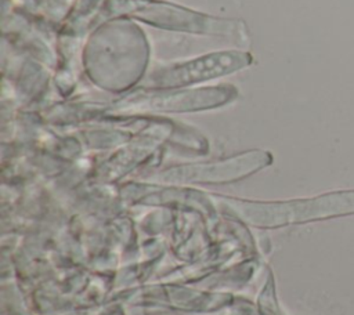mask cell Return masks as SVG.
Returning a JSON list of instances; mask_svg holds the SVG:
<instances>
[{
  "label": "cell",
  "instance_id": "cell-1",
  "mask_svg": "<svg viewBox=\"0 0 354 315\" xmlns=\"http://www.w3.org/2000/svg\"><path fill=\"white\" fill-rule=\"evenodd\" d=\"M245 64H248V59L242 54L217 52L187 64L160 69L152 75L151 80L159 86H181L217 77L218 75L242 68Z\"/></svg>",
  "mask_w": 354,
  "mask_h": 315
},
{
  "label": "cell",
  "instance_id": "cell-2",
  "mask_svg": "<svg viewBox=\"0 0 354 315\" xmlns=\"http://www.w3.org/2000/svg\"><path fill=\"white\" fill-rule=\"evenodd\" d=\"M123 12H130L134 17H140L148 22L156 23L163 28L188 30V32H210L216 33L217 30H227L228 25H221L218 21H212L207 17L198 15L191 11H184L181 8L136 1L131 7H123Z\"/></svg>",
  "mask_w": 354,
  "mask_h": 315
}]
</instances>
